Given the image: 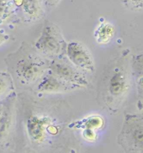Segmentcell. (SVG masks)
Wrapping results in <instances>:
<instances>
[{
  "mask_svg": "<svg viewBox=\"0 0 143 153\" xmlns=\"http://www.w3.org/2000/svg\"><path fill=\"white\" fill-rule=\"evenodd\" d=\"M9 36L7 33H5L3 30H0V45H4L9 41Z\"/></svg>",
  "mask_w": 143,
  "mask_h": 153,
  "instance_id": "18",
  "label": "cell"
},
{
  "mask_svg": "<svg viewBox=\"0 0 143 153\" xmlns=\"http://www.w3.org/2000/svg\"><path fill=\"white\" fill-rule=\"evenodd\" d=\"M117 142L124 153H143V116L126 114Z\"/></svg>",
  "mask_w": 143,
  "mask_h": 153,
  "instance_id": "1",
  "label": "cell"
},
{
  "mask_svg": "<svg viewBox=\"0 0 143 153\" xmlns=\"http://www.w3.org/2000/svg\"><path fill=\"white\" fill-rule=\"evenodd\" d=\"M67 43L57 25L46 22L35 42L36 49L45 56H58L66 51Z\"/></svg>",
  "mask_w": 143,
  "mask_h": 153,
  "instance_id": "3",
  "label": "cell"
},
{
  "mask_svg": "<svg viewBox=\"0 0 143 153\" xmlns=\"http://www.w3.org/2000/svg\"><path fill=\"white\" fill-rule=\"evenodd\" d=\"M13 104L12 98L9 104H5L4 111L0 117V141L8 135L13 125Z\"/></svg>",
  "mask_w": 143,
  "mask_h": 153,
  "instance_id": "9",
  "label": "cell"
},
{
  "mask_svg": "<svg viewBox=\"0 0 143 153\" xmlns=\"http://www.w3.org/2000/svg\"><path fill=\"white\" fill-rule=\"evenodd\" d=\"M7 9V3L5 0H0V19L4 17Z\"/></svg>",
  "mask_w": 143,
  "mask_h": 153,
  "instance_id": "17",
  "label": "cell"
},
{
  "mask_svg": "<svg viewBox=\"0 0 143 153\" xmlns=\"http://www.w3.org/2000/svg\"><path fill=\"white\" fill-rule=\"evenodd\" d=\"M132 70L137 94L143 99V52L136 55L132 61Z\"/></svg>",
  "mask_w": 143,
  "mask_h": 153,
  "instance_id": "11",
  "label": "cell"
},
{
  "mask_svg": "<svg viewBox=\"0 0 143 153\" xmlns=\"http://www.w3.org/2000/svg\"><path fill=\"white\" fill-rule=\"evenodd\" d=\"M130 88V78L126 70L116 66L110 70L105 82V104L115 109L125 99Z\"/></svg>",
  "mask_w": 143,
  "mask_h": 153,
  "instance_id": "2",
  "label": "cell"
},
{
  "mask_svg": "<svg viewBox=\"0 0 143 153\" xmlns=\"http://www.w3.org/2000/svg\"><path fill=\"white\" fill-rule=\"evenodd\" d=\"M83 136L88 141H94L97 138L96 131L89 130V129H84V130H83Z\"/></svg>",
  "mask_w": 143,
  "mask_h": 153,
  "instance_id": "15",
  "label": "cell"
},
{
  "mask_svg": "<svg viewBox=\"0 0 143 153\" xmlns=\"http://www.w3.org/2000/svg\"><path fill=\"white\" fill-rule=\"evenodd\" d=\"M61 0H44L45 4L47 5V6H51V7L57 4Z\"/></svg>",
  "mask_w": 143,
  "mask_h": 153,
  "instance_id": "19",
  "label": "cell"
},
{
  "mask_svg": "<svg viewBox=\"0 0 143 153\" xmlns=\"http://www.w3.org/2000/svg\"><path fill=\"white\" fill-rule=\"evenodd\" d=\"M65 51L68 62L78 70L88 72H94V58L83 44L79 41H70L67 43Z\"/></svg>",
  "mask_w": 143,
  "mask_h": 153,
  "instance_id": "6",
  "label": "cell"
},
{
  "mask_svg": "<svg viewBox=\"0 0 143 153\" xmlns=\"http://www.w3.org/2000/svg\"><path fill=\"white\" fill-rule=\"evenodd\" d=\"M75 89H77L76 88L60 79L50 72L49 69L40 77L37 84V90L43 94H61Z\"/></svg>",
  "mask_w": 143,
  "mask_h": 153,
  "instance_id": "8",
  "label": "cell"
},
{
  "mask_svg": "<svg viewBox=\"0 0 143 153\" xmlns=\"http://www.w3.org/2000/svg\"><path fill=\"white\" fill-rule=\"evenodd\" d=\"M52 122L51 118L45 114H35L27 119L26 131L29 138L33 142L41 143L50 132Z\"/></svg>",
  "mask_w": 143,
  "mask_h": 153,
  "instance_id": "7",
  "label": "cell"
},
{
  "mask_svg": "<svg viewBox=\"0 0 143 153\" xmlns=\"http://www.w3.org/2000/svg\"><path fill=\"white\" fill-rule=\"evenodd\" d=\"M133 8L137 9H143V0H127Z\"/></svg>",
  "mask_w": 143,
  "mask_h": 153,
  "instance_id": "16",
  "label": "cell"
},
{
  "mask_svg": "<svg viewBox=\"0 0 143 153\" xmlns=\"http://www.w3.org/2000/svg\"><path fill=\"white\" fill-rule=\"evenodd\" d=\"M4 105L5 104H3V103H1V102H0V117H1V115H2V113H3V111H4Z\"/></svg>",
  "mask_w": 143,
  "mask_h": 153,
  "instance_id": "20",
  "label": "cell"
},
{
  "mask_svg": "<svg viewBox=\"0 0 143 153\" xmlns=\"http://www.w3.org/2000/svg\"><path fill=\"white\" fill-rule=\"evenodd\" d=\"M104 125V120L102 116L98 114H93L83 119L80 122V124H78V126L81 127L83 130L89 129V130L97 131L101 129Z\"/></svg>",
  "mask_w": 143,
  "mask_h": 153,
  "instance_id": "12",
  "label": "cell"
},
{
  "mask_svg": "<svg viewBox=\"0 0 143 153\" xmlns=\"http://www.w3.org/2000/svg\"><path fill=\"white\" fill-rule=\"evenodd\" d=\"M49 64L31 56L19 59L16 63L15 72L19 81L25 84H31L39 81L47 72Z\"/></svg>",
  "mask_w": 143,
  "mask_h": 153,
  "instance_id": "4",
  "label": "cell"
},
{
  "mask_svg": "<svg viewBox=\"0 0 143 153\" xmlns=\"http://www.w3.org/2000/svg\"><path fill=\"white\" fill-rule=\"evenodd\" d=\"M20 4L24 12L31 18H36L40 14L39 0H20Z\"/></svg>",
  "mask_w": 143,
  "mask_h": 153,
  "instance_id": "14",
  "label": "cell"
},
{
  "mask_svg": "<svg viewBox=\"0 0 143 153\" xmlns=\"http://www.w3.org/2000/svg\"><path fill=\"white\" fill-rule=\"evenodd\" d=\"M12 77L8 72H0V99L9 96L13 91Z\"/></svg>",
  "mask_w": 143,
  "mask_h": 153,
  "instance_id": "13",
  "label": "cell"
},
{
  "mask_svg": "<svg viewBox=\"0 0 143 153\" xmlns=\"http://www.w3.org/2000/svg\"><path fill=\"white\" fill-rule=\"evenodd\" d=\"M49 71L60 79L76 88L77 89L89 85L87 77L69 62L63 60H54L49 64Z\"/></svg>",
  "mask_w": 143,
  "mask_h": 153,
  "instance_id": "5",
  "label": "cell"
},
{
  "mask_svg": "<svg viewBox=\"0 0 143 153\" xmlns=\"http://www.w3.org/2000/svg\"><path fill=\"white\" fill-rule=\"evenodd\" d=\"M115 35V27L109 22L101 23L94 31V39L99 45H106Z\"/></svg>",
  "mask_w": 143,
  "mask_h": 153,
  "instance_id": "10",
  "label": "cell"
}]
</instances>
